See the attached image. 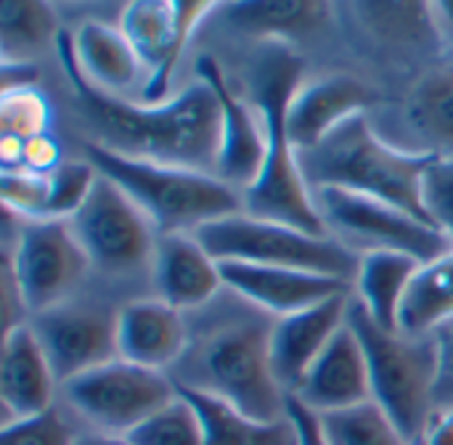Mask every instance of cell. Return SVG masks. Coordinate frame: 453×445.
<instances>
[{
	"label": "cell",
	"instance_id": "obj_1",
	"mask_svg": "<svg viewBox=\"0 0 453 445\" xmlns=\"http://www.w3.org/2000/svg\"><path fill=\"white\" fill-rule=\"evenodd\" d=\"M56 50L82 114L98 127V143L125 157L215 175L220 106L204 80L162 104H143L96 88L77 64L69 32H58Z\"/></svg>",
	"mask_w": 453,
	"mask_h": 445
},
{
	"label": "cell",
	"instance_id": "obj_2",
	"mask_svg": "<svg viewBox=\"0 0 453 445\" xmlns=\"http://www.w3.org/2000/svg\"><path fill=\"white\" fill-rule=\"evenodd\" d=\"M438 154L406 151L388 143L369 122L358 114L342 122L319 146L300 151V173L311 191L342 188L364 196L395 204L430 223L425 212V175Z\"/></svg>",
	"mask_w": 453,
	"mask_h": 445
},
{
	"label": "cell",
	"instance_id": "obj_3",
	"mask_svg": "<svg viewBox=\"0 0 453 445\" xmlns=\"http://www.w3.org/2000/svg\"><path fill=\"white\" fill-rule=\"evenodd\" d=\"M300 74V58L284 48H268L252 69V90L265 127V159L257 180L242 191V204L247 215L287 223L311 234H329L287 135V106L303 85Z\"/></svg>",
	"mask_w": 453,
	"mask_h": 445
},
{
	"label": "cell",
	"instance_id": "obj_4",
	"mask_svg": "<svg viewBox=\"0 0 453 445\" xmlns=\"http://www.w3.org/2000/svg\"><path fill=\"white\" fill-rule=\"evenodd\" d=\"M88 162L117 183L159 234H196L202 226L244 210L242 191L212 173L125 157L88 141Z\"/></svg>",
	"mask_w": 453,
	"mask_h": 445
},
{
	"label": "cell",
	"instance_id": "obj_5",
	"mask_svg": "<svg viewBox=\"0 0 453 445\" xmlns=\"http://www.w3.org/2000/svg\"><path fill=\"white\" fill-rule=\"evenodd\" d=\"M191 369L173 377L178 385L204 390L231 403L250 419L279 422L287 417L289 395L279 385L271 364V324L234 321L188 345Z\"/></svg>",
	"mask_w": 453,
	"mask_h": 445
},
{
	"label": "cell",
	"instance_id": "obj_6",
	"mask_svg": "<svg viewBox=\"0 0 453 445\" xmlns=\"http://www.w3.org/2000/svg\"><path fill=\"white\" fill-rule=\"evenodd\" d=\"M348 324L358 334L366 353L372 401L382 406L409 443L419 445L435 414V334L411 337L403 332H388L369 318L356 297L350 300Z\"/></svg>",
	"mask_w": 453,
	"mask_h": 445
},
{
	"label": "cell",
	"instance_id": "obj_7",
	"mask_svg": "<svg viewBox=\"0 0 453 445\" xmlns=\"http://www.w3.org/2000/svg\"><path fill=\"white\" fill-rule=\"evenodd\" d=\"M218 263H252L295 268L342 281H356L361 252L350 249L332 234H311L287 223L247 215L244 210L194 234Z\"/></svg>",
	"mask_w": 453,
	"mask_h": 445
},
{
	"label": "cell",
	"instance_id": "obj_8",
	"mask_svg": "<svg viewBox=\"0 0 453 445\" xmlns=\"http://www.w3.org/2000/svg\"><path fill=\"white\" fill-rule=\"evenodd\" d=\"M326 231L358 252H401L430 263L453 249V242L433 223L374 196L319 188L313 191ZM361 252V255H364Z\"/></svg>",
	"mask_w": 453,
	"mask_h": 445
},
{
	"label": "cell",
	"instance_id": "obj_9",
	"mask_svg": "<svg viewBox=\"0 0 453 445\" xmlns=\"http://www.w3.org/2000/svg\"><path fill=\"white\" fill-rule=\"evenodd\" d=\"M178 395V385L167 372L135 366L114 358L69 382H64L66 403L98 435L125 438L154 411Z\"/></svg>",
	"mask_w": 453,
	"mask_h": 445
},
{
	"label": "cell",
	"instance_id": "obj_10",
	"mask_svg": "<svg viewBox=\"0 0 453 445\" xmlns=\"http://www.w3.org/2000/svg\"><path fill=\"white\" fill-rule=\"evenodd\" d=\"M90 268L69 220H24L5 271L27 308L45 313L64 305Z\"/></svg>",
	"mask_w": 453,
	"mask_h": 445
},
{
	"label": "cell",
	"instance_id": "obj_11",
	"mask_svg": "<svg viewBox=\"0 0 453 445\" xmlns=\"http://www.w3.org/2000/svg\"><path fill=\"white\" fill-rule=\"evenodd\" d=\"M69 223L90 265L106 273H130L154 257L159 231L143 210L104 175H98L88 202Z\"/></svg>",
	"mask_w": 453,
	"mask_h": 445
},
{
	"label": "cell",
	"instance_id": "obj_12",
	"mask_svg": "<svg viewBox=\"0 0 453 445\" xmlns=\"http://www.w3.org/2000/svg\"><path fill=\"white\" fill-rule=\"evenodd\" d=\"M218 3H183V0H135L127 3L119 13V29L138 53L146 80L141 85L143 104L167 101V90L175 74V66L186 50V42L196 24L215 13Z\"/></svg>",
	"mask_w": 453,
	"mask_h": 445
},
{
	"label": "cell",
	"instance_id": "obj_13",
	"mask_svg": "<svg viewBox=\"0 0 453 445\" xmlns=\"http://www.w3.org/2000/svg\"><path fill=\"white\" fill-rule=\"evenodd\" d=\"M29 326L35 329L61 385L119 358L117 318H109L101 311L58 305L37 313Z\"/></svg>",
	"mask_w": 453,
	"mask_h": 445
},
{
	"label": "cell",
	"instance_id": "obj_14",
	"mask_svg": "<svg viewBox=\"0 0 453 445\" xmlns=\"http://www.w3.org/2000/svg\"><path fill=\"white\" fill-rule=\"evenodd\" d=\"M196 74L210 85L220 106V149L215 175L228 186L244 191L250 188L265 159V127L260 111L242 101L231 88L226 72L212 56L196 58Z\"/></svg>",
	"mask_w": 453,
	"mask_h": 445
},
{
	"label": "cell",
	"instance_id": "obj_15",
	"mask_svg": "<svg viewBox=\"0 0 453 445\" xmlns=\"http://www.w3.org/2000/svg\"><path fill=\"white\" fill-rule=\"evenodd\" d=\"M223 284L244 303H252L279 318L308 311L337 295H353V284L321 273L252 265V263H220Z\"/></svg>",
	"mask_w": 453,
	"mask_h": 445
},
{
	"label": "cell",
	"instance_id": "obj_16",
	"mask_svg": "<svg viewBox=\"0 0 453 445\" xmlns=\"http://www.w3.org/2000/svg\"><path fill=\"white\" fill-rule=\"evenodd\" d=\"M353 295H337L308 311L276 318L271 324V364L287 395H295L311 366L348 324Z\"/></svg>",
	"mask_w": 453,
	"mask_h": 445
},
{
	"label": "cell",
	"instance_id": "obj_17",
	"mask_svg": "<svg viewBox=\"0 0 453 445\" xmlns=\"http://www.w3.org/2000/svg\"><path fill=\"white\" fill-rule=\"evenodd\" d=\"M117 353L143 369L167 372L188 353L191 334L183 311L159 297L127 303L117 316Z\"/></svg>",
	"mask_w": 453,
	"mask_h": 445
},
{
	"label": "cell",
	"instance_id": "obj_18",
	"mask_svg": "<svg viewBox=\"0 0 453 445\" xmlns=\"http://www.w3.org/2000/svg\"><path fill=\"white\" fill-rule=\"evenodd\" d=\"M372 90L350 74H326L313 82H303L287 106V135L292 149L308 151L332 135L342 122L366 114Z\"/></svg>",
	"mask_w": 453,
	"mask_h": 445
},
{
	"label": "cell",
	"instance_id": "obj_19",
	"mask_svg": "<svg viewBox=\"0 0 453 445\" xmlns=\"http://www.w3.org/2000/svg\"><path fill=\"white\" fill-rule=\"evenodd\" d=\"M151 279L157 297L178 311H196L212 303L226 287L220 263L194 234H159L151 257Z\"/></svg>",
	"mask_w": 453,
	"mask_h": 445
},
{
	"label": "cell",
	"instance_id": "obj_20",
	"mask_svg": "<svg viewBox=\"0 0 453 445\" xmlns=\"http://www.w3.org/2000/svg\"><path fill=\"white\" fill-rule=\"evenodd\" d=\"M56 372L29 324L13 326L3 337L0 403L5 422L40 417L53 409Z\"/></svg>",
	"mask_w": 453,
	"mask_h": 445
},
{
	"label": "cell",
	"instance_id": "obj_21",
	"mask_svg": "<svg viewBox=\"0 0 453 445\" xmlns=\"http://www.w3.org/2000/svg\"><path fill=\"white\" fill-rule=\"evenodd\" d=\"M292 398H297L313 414L340 411L372 401L366 353L350 324H345L326 345Z\"/></svg>",
	"mask_w": 453,
	"mask_h": 445
},
{
	"label": "cell",
	"instance_id": "obj_22",
	"mask_svg": "<svg viewBox=\"0 0 453 445\" xmlns=\"http://www.w3.org/2000/svg\"><path fill=\"white\" fill-rule=\"evenodd\" d=\"M72 48L82 74L104 93L125 98V93L138 85L141 74H146L125 32L98 19H88L72 32Z\"/></svg>",
	"mask_w": 453,
	"mask_h": 445
},
{
	"label": "cell",
	"instance_id": "obj_23",
	"mask_svg": "<svg viewBox=\"0 0 453 445\" xmlns=\"http://www.w3.org/2000/svg\"><path fill=\"white\" fill-rule=\"evenodd\" d=\"M422 265L425 263L417 257L401 252H364L353 281V297L377 326L401 332V311Z\"/></svg>",
	"mask_w": 453,
	"mask_h": 445
},
{
	"label": "cell",
	"instance_id": "obj_24",
	"mask_svg": "<svg viewBox=\"0 0 453 445\" xmlns=\"http://www.w3.org/2000/svg\"><path fill=\"white\" fill-rule=\"evenodd\" d=\"M178 393L199 411L204 425V445H300L297 427L289 417L279 422H257L212 393L186 385H178Z\"/></svg>",
	"mask_w": 453,
	"mask_h": 445
},
{
	"label": "cell",
	"instance_id": "obj_25",
	"mask_svg": "<svg viewBox=\"0 0 453 445\" xmlns=\"http://www.w3.org/2000/svg\"><path fill=\"white\" fill-rule=\"evenodd\" d=\"M453 321V249L425 263L401 311V332L425 337Z\"/></svg>",
	"mask_w": 453,
	"mask_h": 445
},
{
	"label": "cell",
	"instance_id": "obj_26",
	"mask_svg": "<svg viewBox=\"0 0 453 445\" xmlns=\"http://www.w3.org/2000/svg\"><path fill=\"white\" fill-rule=\"evenodd\" d=\"M218 11L226 13V21L234 29L260 37L300 35L316 29L329 16V5L316 0H247L223 3Z\"/></svg>",
	"mask_w": 453,
	"mask_h": 445
},
{
	"label": "cell",
	"instance_id": "obj_27",
	"mask_svg": "<svg viewBox=\"0 0 453 445\" xmlns=\"http://www.w3.org/2000/svg\"><path fill=\"white\" fill-rule=\"evenodd\" d=\"M58 29L48 3L37 0H3L0 3V56L3 66H27L50 42L56 45Z\"/></svg>",
	"mask_w": 453,
	"mask_h": 445
},
{
	"label": "cell",
	"instance_id": "obj_28",
	"mask_svg": "<svg viewBox=\"0 0 453 445\" xmlns=\"http://www.w3.org/2000/svg\"><path fill=\"white\" fill-rule=\"evenodd\" d=\"M406 119L430 154L453 149V69L427 74L406 98Z\"/></svg>",
	"mask_w": 453,
	"mask_h": 445
},
{
	"label": "cell",
	"instance_id": "obj_29",
	"mask_svg": "<svg viewBox=\"0 0 453 445\" xmlns=\"http://www.w3.org/2000/svg\"><path fill=\"white\" fill-rule=\"evenodd\" d=\"M319 425L329 445H411L374 401L319 414Z\"/></svg>",
	"mask_w": 453,
	"mask_h": 445
},
{
	"label": "cell",
	"instance_id": "obj_30",
	"mask_svg": "<svg viewBox=\"0 0 453 445\" xmlns=\"http://www.w3.org/2000/svg\"><path fill=\"white\" fill-rule=\"evenodd\" d=\"M125 441L130 445H204V425L194 403L178 393L167 406L125 435Z\"/></svg>",
	"mask_w": 453,
	"mask_h": 445
},
{
	"label": "cell",
	"instance_id": "obj_31",
	"mask_svg": "<svg viewBox=\"0 0 453 445\" xmlns=\"http://www.w3.org/2000/svg\"><path fill=\"white\" fill-rule=\"evenodd\" d=\"M50 106L48 98L29 85H8L0 96V133L21 141L48 133Z\"/></svg>",
	"mask_w": 453,
	"mask_h": 445
},
{
	"label": "cell",
	"instance_id": "obj_32",
	"mask_svg": "<svg viewBox=\"0 0 453 445\" xmlns=\"http://www.w3.org/2000/svg\"><path fill=\"white\" fill-rule=\"evenodd\" d=\"M98 170L93 162H80V159H64L48 178H50V196H48V212L45 220H72L82 204L88 202Z\"/></svg>",
	"mask_w": 453,
	"mask_h": 445
},
{
	"label": "cell",
	"instance_id": "obj_33",
	"mask_svg": "<svg viewBox=\"0 0 453 445\" xmlns=\"http://www.w3.org/2000/svg\"><path fill=\"white\" fill-rule=\"evenodd\" d=\"M50 175V173H48ZM32 170H3L0 175V199L3 207L21 220H45L50 178Z\"/></svg>",
	"mask_w": 453,
	"mask_h": 445
},
{
	"label": "cell",
	"instance_id": "obj_34",
	"mask_svg": "<svg viewBox=\"0 0 453 445\" xmlns=\"http://www.w3.org/2000/svg\"><path fill=\"white\" fill-rule=\"evenodd\" d=\"M77 435L69 425L50 409L40 417L5 422L0 433V445H74Z\"/></svg>",
	"mask_w": 453,
	"mask_h": 445
},
{
	"label": "cell",
	"instance_id": "obj_35",
	"mask_svg": "<svg viewBox=\"0 0 453 445\" xmlns=\"http://www.w3.org/2000/svg\"><path fill=\"white\" fill-rule=\"evenodd\" d=\"M425 212L453 242V157H438L425 175Z\"/></svg>",
	"mask_w": 453,
	"mask_h": 445
},
{
	"label": "cell",
	"instance_id": "obj_36",
	"mask_svg": "<svg viewBox=\"0 0 453 445\" xmlns=\"http://www.w3.org/2000/svg\"><path fill=\"white\" fill-rule=\"evenodd\" d=\"M438 342V382H435V411L453 409V321L433 332Z\"/></svg>",
	"mask_w": 453,
	"mask_h": 445
},
{
	"label": "cell",
	"instance_id": "obj_37",
	"mask_svg": "<svg viewBox=\"0 0 453 445\" xmlns=\"http://www.w3.org/2000/svg\"><path fill=\"white\" fill-rule=\"evenodd\" d=\"M61 162H64V159H61L58 141H56L50 133H40V135L24 141V170L48 175V173H53Z\"/></svg>",
	"mask_w": 453,
	"mask_h": 445
},
{
	"label": "cell",
	"instance_id": "obj_38",
	"mask_svg": "<svg viewBox=\"0 0 453 445\" xmlns=\"http://www.w3.org/2000/svg\"><path fill=\"white\" fill-rule=\"evenodd\" d=\"M287 417L295 422L297 427V438L300 445H329L324 433H321V425H319V414H313L311 409H305L297 398L289 395L287 401Z\"/></svg>",
	"mask_w": 453,
	"mask_h": 445
},
{
	"label": "cell",
	"instance_id": "obj_39",
	"mask_svg": "<svg viewBox=\"0 0 453 445\" xmlns=\"http://www.w3.org/2000/svg\"><path fill=\"white\" fill-rule=\"evenodd\" d=\"M419 445H453V409H438Z\"/></svg>",
	"mask_w": 453,
	"mask_h": 445
},
{
	"label": "cell",
	"instance_id": "obj_40",
	"mask_svg": "<svg viewBox=\"0 0 453 445\" xmlns=\"http://www.w3.org/2000/svg\"><path fill=\"white\" fill-rule=\"evenodd\" d=\"M0 165H3V170L24 167V141L21 138L0 133Z\"/></svg>",
	"mask_w": 453,
	"mask_h": 445
},
{
	"label": "cell",
	"instance_id": "obj_41",
	"mask_svg": "<svg viewBox=\"0 0 453 445\" xmlns=\"http://www.w3.org/2000/svg\"><path fill=\"white\" fill-rule=\"evenodd\" d=\"M430 16H433L435 32L453 45V0H446V3H430Z\"/></svg>",
	"mask_w": 453,
	"mask_h": 445
},
{
	"label": "cell",
	"instance_id": "obj_42",
	"mask_svg": "<svg viewBox=\"0 0 453 445\" xmlns=\"http://www.w3.org/2000/svg\"><path fill=\"white\" fill-rule=\"evenodd\" d=\"M74 445H130L125 438H111V435H98V433H90V435H82L77 438Z\"/></svg>",
	"mask_w": 453,
	"mask_h": 445
}]
</instances>
